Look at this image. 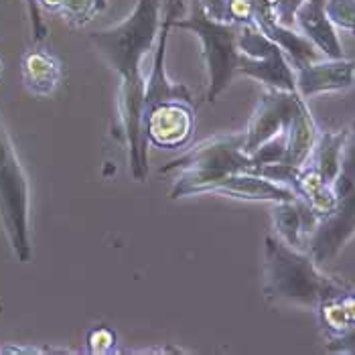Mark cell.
<instances>
[{
  "mask_svg": "<svg viewBox=\"0 0 355 355\" xmlns=\"http://www.w3.org/2000/svg\"><path fill=\"white\" fill-rule=\"evenodd\" d=\"M159 31V0H138L124 23L89 35L92 43L122 80V120L130 146V171L137 181H146L148 175L146 138L142 135L144 82L140 65L144 55L153 49Z\"/></svg>",
  "mask_w": 355,
  "mask_h": 355,
  "instance_id": "1",
  "label": "cell"
},
{
  "mask_svg": "<svg viewBox=\"0 0 355 355\" xmlns=\"http://www.w3.org/2000/svg\"><path fill=\"white\" fill-rule=\"evenodd\" d=\"M244 135H225L197 144L193 150L185 153L183 157L161 166V173L183 171V177L171 191V199L183 197V191L191 185L211 181L230 173H256V164L252 157L244 153Z\"/></svg>",
  "mask_w": 355,
  "mask_h": 355,
  "instance_id": "4",
  "label": "cell"
},
{
  "mask_svg": "<svg viewBox=\"0 0 355 355\" xmlns=\"http://www.w3.org/2000/svg\"><path fill=\"white\" fill-rule=\"evenodd\" d=\"M230 21L238 25H254L252 19V2L250 0H227Z\"/></svg>",
  "mask_w": 355,
  "mask_h": 355,
  "instance_id": "21",
  "label": "cell"
},
{
  "mask_svg": "<svg viewBox=\"0 0 355 355\" xmlns=\"http://www.w3.org/2000/svg\"><path fill=\"white\" fill-rule=\"evenodd\" d=\"M23 83L33 96H51L61 82V63L43 49H31L23 55Z\"/></svg>",
  "mask_w": 355,
  "mask_h": 355,
  "instance_id": "14",
  "label": "cell"
},
{
  "mask_svg": "<svg viewBox=\"0 0 355 355\" xmlns=\"http://www.w3.org/2000/svg\"><path fill=\"white\" fill-rule=\"evenodd\" d=\"M302 102L304 100L297 92H282L272 87L264 92L248 126L246 142H244V153L248 157L256 153L270 138L286 132Z\"/></svg>",
  "mask_w": 355,
  "mask_h": 355,
  "instance_id": "8",
  "label": "cell"
},
{
  "mask_svg": "<svg viewBox=\"0 0 355 355\" xmlns=\"http://www.w3.org/2000/svg\"><path fill=\"white\" fill-rule=\"evenodd\" d=\"M325 12L335 27L355 33V0H325Z\"/></svg>",
  "mask_w": 355,
  "mask_h": 355,
  "instance_id": "18",
  "label": "cell"
},
{
  "mask_svg": "<svg viewBox=\"0 0 355 355\" xmlns=\"http://www.w3.org/2000/svg\"><path fill=\"white\" fill-rule=\"evenodd\" d=\"M195 193H221L230 197H240V199H252V201H295L297 195L274 183L270 179L256 175V173H230L211 181H203L191 185L183 191L185 195H195Z\"/></svg>",
  "mask_w": 355,
  "mask_h": 355,
  "instance_id": "10",
  "label": "cell"
},
{
  "mask_svg": "<svg viewBox=\"0 0 355 355\" xmlns=\"http://www.w3.org/2000/svg\"><path fill=\"white\" fill-rule=\"evenodd\" d=\"M203 10L207 12V17H211L214 21L219 23H232L230 21V8H227V0H199Z\"/></svg>",
  "mask_w": 355,
  "mask_h": 355,
  "instance_id": "22",
  "label": "cell"
},
{
  "mask_svg": "<svg viewBox=\"0 0 355 355\" xmlns=\"http://www.w3.org/2000/svg\"><path fill=\"white\" fill-rule=\"evenodd\" d=\"M317 137H319L317 126L311 118V112L302 102L286 130V150H284V157L280 163L291 164V166L306 164L313 148H315Z\"/></svg>",
  "mask_w": 355,
  "mask_h": 355,
  "instance_id": "15",
  "label": "cell"
},
{
  "mask_svg": "<svg viewBox=\"0 0 355 355\" xmlns=\"http://www.w3.org/2000/svg\"><path fill=\"white\" fill-rule=\"evenodd\" d=\"M319 321L333 354H355V291L343 286L319 302Z\"/></svg>",
  "mask_w": 355,
  "mask_h": 355,
  "instance_id": "11",
  "label": "cell"
},
{
  "mask_svg": "<svg viewBox=\"0 0 355 355\" xmlns=\"http://www.w3.org/2000/svg\"><path fill=\"white\" fill-rule=\"evenodd\" d=\"M335 205L327 218L319 221L309 240V252L315 262H329L355 236V122L343 140L337 175L331 183Z\"/></svg>",
  "mask_w": 355,
  "mask_h": 355,
  "instance_id": "3",
  "label": "cell"
},
{
  "mask_svg": "<svg viewBox=\"0 0 355 355\" xmlns=\"http://www.w3.org/2000/svg\"><path fill=\"white\" fill-rule=\"evenodd\" d=\"M347 135V128L341 132H323L317 137L315 148H313V168L323 177L325 183H333L337 168H339V159H341V148H343V140Z\"/></svg>",
  "mask_w": 355,
  "mask_h": 355,
  "instance_id": "16",
  "label": "cell"
},
{
  "mask_svg": "<svg viewBox=\"0 0 355 355\" xmlns=\"http://www.w3.org/2000/svg\"><path fill=\"white\" fill-rule=\"evenodd\" d=\"M295 25L301 28L302 35L321 51L323 57L327 59L343 57L335 25L329 21L325 12V0H304L295 15Z\"/></svg>",
  "mask_w": 355,
  "mask_h": 355,
  "instance_id": "13",
  "label": "cell"
},
{
  "mask_svg": "<svg viewBox=\"0 0 355 355\" xmlns=\"http://www.w3.org/2000/svg\"><path fill=\"white\" fill-rule=\"evenodd\" d=\"M311 254L288 246L284 240L266 238V295L276 301L317 309L319 302L339 293L345 284L321 274Z\"/></svg>",
  "mask_w": 355,
  "mask_h": 355,
  "instance_id": "2",
  "label": "cell"
},
{
  "mask_svg": "<svg viewBox=\"0 0 355 355\" xmlns=\"http://www.w3.org/2000/svg\"><path fill=\"white\" fill-rule=\"evenodd\" d=\"M238 51V73L266 83L272 89L297 92V78L284 51L256 25H242Z\"/></svg>",
  "mask_w": 355,
  "mask_h": 355,
  "instance_id": "7",
  "label": "cell"
},
{
  "mask_svg": "<svg viewBox=\"0 0 355 355\" xmlns=\"http://www.w3.org/2000/svg\"><path fill=\"white\" fill-rule=\"evenodd\" d=\"M2 67H4V63H2V59H0V73H2Z\"/></svg>",
  "mask_w": 355,
  "mask_h": 355,
  "instance_id": "23",
  "label": "cell"
},
{
  "mask_svg": "<svg viewBox=\"0 0 355 355\" xmlns=\"http://www.w3.org/2000/svg\"><path fill=\"white\" fill-rule=\"evenodd\" d=\"M87 343H89V352L92 354H110V352H114L116 335H114L112 329H96V331L89 333Z\"/></svg>",
  "mask_w": 355,
  "mask_h": 355,
  "instance_id": "20",
  "label": "cell"
},
{
  "mask_svg": "<svg viewBox=\"0 0 355 355\" xmlns=\"http://www.w3.org/2000/svg\"><path fill=\"white\" fill-rule=\"evenodd\" d=\"M173 27L187 28L201 41L203 59L209 71L207 102H216L238 73V37L242 25L214 21L207 17L199 0H191V15L177 19Z\"/></svg>",
  "mask_w": 355,
  "mask_h": 355,
  "instance_id": "5",
  "label": "cell"
},
{
  "mask_svg": "<svg viewBox=\"0 0 355 355\" xmlns=\"http://www.w3.org/2000/svg\"><path fill=\"white\" fill-rule=\"evenodd\" d=\"M104 6L106 0H59L57 12H63L71 23L83 25Z\"/></svg>",
  "mask_w": 355,
  "mask_h": 355,
  "instance_id": "17",
  "label": "cell"
},
{
  "mask_svg": "<svg viewBox=\"0 0 355 355\" xmlns=\"http://www.w3.org/2000/svg\"><path fill=\"white\" fill-rule=\"evenodd\" d=\"M297 94L311 98L321 92L345 89L355 83V61L347 59H319L297 69Z\"/></svg>",
  "mask_w": 355,
  "mask_h": 355,
  "instance_id": "12",
  "label": "cell"
},
{
  "mask_svg": "<svg viewBox=\"0 0 355 355\" xmlns=\"http://www.w3.org/2000/svg\"><path fill=\"white\" fill-rule=\"evenodd\" d=\"M0 223L8 236L15 256L21 262H28L33 254L31 227H28V181L2 120H0Z\"/></svg>",
  "mask_w": 355,
  "mask_h": 355,
  "instance_id": "6",
  "label": "cell"
},
{
  "mask_svg": "<svg viewBox=\"0 0 355 355\" xmlns=\"http://www.w3.org/2000/svg\"><path fill=\"white\" fill-rule=\"evenodd\" d=\"M304 0H270L274 21L282 27H295V15Z\"/></svg>",
  "mask_w": 355,
  "mask_h": 355,
  "instance_id": "19",
  "label": "cell"
},
{
  "mask_svg": "<svg viewBox=\"0 0 355 355\" xmlns=\"http://www.w3.org/2000/svg\"><path fill=\"white\" fill-rule=\"evenodd\" d=\"M195 112L191 104L181 100H168L142 116V135L146 142L161 148H181L193 137Z\"/></svg>",
  "mask_w": 355,
  "mask_h": 355,
  "instance_id": "9",
  "label": "cell"
}]
</instances>
